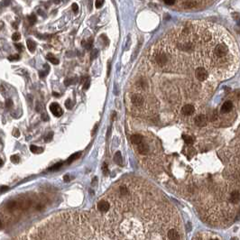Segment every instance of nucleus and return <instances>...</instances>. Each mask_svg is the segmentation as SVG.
Masks as SVG:
<instances>
[{"instance_id":"obj_21","label":"nucleus","mask_w":240,"mask_h":240,"mask_svg":"<svg viewBox=\"0 0 240 240\" xmlns=\"http://www.w3.org/2000/svg\"><path fill=\"white\" fill-rule=\"evenodd\" d=\"M28 21H29V23H30V24H35V22H36V17L34 15H29L28 17Z\"/></svg>"},{"instance_id":"obj_22","label":"nucleus","mask_w":240,"mask_h":240,"mask_svg":"<svg viewBox=\"0 0 240 240\" xmlns=\"http://www.w3.org/2000/svg\"><path fill=\"white\" fill-rule=\"evenodd\" d=\"M8 60L11 61H19L20 60V55L19 54H15V55H11L8 57Z\"/></svg>"},{"instance_id":"obj_33","label":"nucleus","mask_w":240,"mask_h":240,"mask_svg":"<svg viewBox=\"0 0 240 240\" xmlns=\"http://www.w3.org/2000/svg\"><path fill=\"white\" fill-rule=\"evenodd\" d=\"M98 53H99L98 50H97V49H94V50L92 51V52H91V58H92V59H95L96 57L98 56Z\"/></svg>"},{"instance_id":"obj_4","label":"nucleus","mask_w":240,"mask_h":240,"mask_svg":"<svg viewBox=\"0 0 240 240\" xmlns=\"http://www.w3.org/2000/svg\"><path fill=\"white\" fill-rule=\"evenodd\" d=\"M50 110L52 113V115L54 116H57V117L61 116V115L63 113V111L60 106V105H59L58 103H55V102H53L50 105Z\"/></svg>"},{"instance_id":"obj_25","label":"nucleus","mask_w":240,"mask_h":240,"mask_svg":"<svg viewBox=\"0 0 240 240\" xmlns=\"http://www.w3.org/2000/svg\"><path fill=\"white\" fill-rule=\"evenodd\" d=\"M6 106H7V108H12V106H13V101H12V99H8L6 100Z\"/></svg>"},{"instance_id":"obj_14","label":"nucleus","mask_w":240,"mask_h":240,"mask_svg":"<svg viewBox=\"0 0 240 240\" xmlns=\"http://www.w3.org/2000/svg\"><path fill=\"white\" fill-rule=\"evenodd\" d=\"M26 44H27L28 50H29L31 52H34L35 47H36V44H35V42H34L33 40L28 39L27 41H26Z\"/></svg>"},{"instance_id":"obj_41","label":"nucleus","mask_w":240,"mask_h":240,"mask_svg":"<svg viewBox=\"0 0 240 240\" xmlns=\"http://www.w3.org/2000/svg\"><path fill=\"white\" fill-rule=\"evenodd\" d=\"M53 96H54V97H59V96H60V95L57 94L56 92H53Z\"/></svg>"},{"instance_id":"obj_42","label":"nucleus","mask_w":240,"mask_h":240,"mask_svg":"<svg viewBox=\"0 0 240 240\" xmlns=\"http://www.w3.org/2000/svg\"><path fill=\"white\" fill-rule=\"evenodd\" d=\"M3 165V161H2V159L0 158V166H2Z\"/></svg>"},{"instance_id":"obj_32","label":"nucleus","mask_w":240,"mask_h":240,"mask_svg":"<svg viewBox=\"0 0 240 240\" xmlns=\"http://www.w3.org/2000/svg\"><path fill=\"white\" fill-rule=\"evenodd\" d=\"M164 3L168 5V6H173V5H174L175 3V0H163Z\"/></svg>"},{"instance_id":"obj_12","label":"nucleus","mask_w":240,"mask_h":240,"mask_svg":"<svg viewBox=\"0 0 240 240\" xmlns=\"http://www.w3.org/2000/svg\"><path fill=\"white\" fill-rule=\"evenodd\" d=\"M197 5H198V3L195 0H186V1L182 3V6L184 8H192L197 7Z\"/></svg>"},{"instance_id":"obj_3","label":"nucleus","mask_w":240,"mask_h":240,"mask_svg":"<svg viewBox=\"0 0 240 240\" xmlns=\"http://www.w3.org/2000/svg\"><path fill=\"white\" fill-rule=\"evenodd\" d=\"M194 123L198 127H204L208 124V117L205 115H199L194 118Z\"/></svg>"},{"instance_id":"obj_9","label":"nucleus","mask_w":240,"mask_h":240,"mask_svg":"<svg viewBox=\"0 0 240 240\" xmlns=\"http://www.w3.org/2000/svg\"><path fill=\"white\" fill-rule=\"evenodd\" d=\"M137 152L139 154H141V155L145 156L149 152V146L143 141L141 143H139V145H137Z\"/></svg>"},{"instance_id":"obj_19","label":"nucleus","mask_w":240,"mask_h":240,"mask_svg":"<svg viewBox=\"0 0 240 240\" xmlns=\"http://www.w3.org/2000/svg\"><path fill=\"white\" fill-rule=\"evenodd\" d=\"M62 165H63V163H58L54 165H52L51 168H49V171H51V172H54V171H57L60 169Z\"/></svg>"},{"instance_id":"obj_18","label":"nucleus","mask_w":240,"mask_h":240,"mask_svg":"<svg viewBox=\"0 0 240 240\" xmlns=\"http://www.w3.org/2000/svg\"><path fill=\"white\" fill-rule=\"evenodd\" d=\"M44 68L46 69V70H42V71H39V76L40 78H44L48 73H49L50 71V67L48 66L47 64H44Z\"/></svg>"},{"instance_id":"obj_23","label":"nucleus","mask_w":240,"mask_h":240,"mask_svg":"<svg viewBox=\"0 0 240 240\" xmlns=\"http://www.w3.org/2000/svg\"><path fill=\"white\" fill-rule=\"evenodd\" d=\"M105 0H96V3H95V6L97 8H99L103 6Z\"/></svg>"},{"instance_id":"obj_1","label":"nucleus","mask_w":240,"mask_h":240,"mask_svg":"<svg viewBox=\"0 0 240 240\" xmlns=\"http://www.w3.org/2000/svg\"><path fill=\"white\" fill-rule=\"evenodd\" d=\"M214 53L215 55L218 58L225 57L226 54L227 53V47L225 44H218L216 45L214 49Z\"/></svg>"},{"instance_id":"obj_39","label":"nucleus","mask_w":240,"mask_h":240,"mask_svg":"<svg viewBox=\"0 0 240 240\" xmlns=\"http://www.w3.org/2000/svg\"><path fill=\"white\" fill-rule=\"evenodd\" d=\"M52 2L55 3V4H59V3L61 2V0H52Z\"/></svg>"},{"instance_id":"obj_5","label":"nucleus","mask_w":240,"mask_h":240,"mask_svg":"<svg viewBox=\"0 0 240 240\" xmlns=\"http://www.w3.org/2000/svg\"><path fill=\"white\" fill-rule=\"evenodd\" d=\"M98 210L100 212H102V213H106L109 210H110V208H111V205H110V202L108 201V200H100L99 203H98Z\"/></svg>"},{"instance_id":"obj_27","label":"nucleus","mask_w":240,"mask_h":240,"mask_svg":"<svg viewBox=\"0 0 240 240\" xmlns=\"http://www.w3.org/2000/svg\"><path fill=\"white\" fill-rule=\"evenodd\" d=\"M65 106H66L68 109H71V108H72V102H71V99H67V100H66Z\"/></svg>"},{"instance_id":"obj_30","label":"nucleus","mask_w":240,"mask_h":240,"mask_svg":"<svg viewBox=\"0 0 240 240\" xmlns=\"http://www.w3.org/2000/svg\"><path fill=\"white\" fill-rule=\"evenodd\" d=\"M20 38H21V35H20L19 33H15V34L12 35V39H13L14 41H18Z\"/></svg>"},{"instance_id":"obj_10","label":"nucleus","mask_w":240,"mask_h":240,"mask_svg":"<svg viewBox=\"0 0 240 240\" xmlns=\"http://www.w3.org/2000/svg\"><path fill=\"white\" fill-rule=\"evenodd\" d=\"M233 109V103L231 101H226L225 103H224L220 108V112L221 114H228L230 113Z\"/></svg>"},{"instance_id":"obj_31","label":"nucleus","mask_w":240,"mask_h":240,"mask_svg":"<svg viewBox=\"0 0 240 240\" xmlns=\"http://www.w3.org/2000/svg\"><path fill=\"white\" fill-rule=\"evenodd\" d=\"M71 8H72V11H73L74 13H78V11H79V7H78V5H77L76 3L72 4Z\"/></svg>"},{"instance_id":"obj_15","label":"nucleus","mask_w":240,"mask_h":240,"mask_svg":"<svg viewBox=\"0 0 240 240\" xmlns=\"http://www.w3.org/2000/svg\"><path fill=\"white\" fill-rule=\"evenodd\" d=\"M114 161L116 162V163H117L118 165H122V163H123V158H122L121 153L120 152H116L115 156H114Z\"/></svg>"},{"instance_id":"obj_6","label":"nucleus","mask_w":240,"mask_h":240,"mask_svg":"<svg viewBox=\"0 0 240 240\" xmlns=\"http://www.w3.org/2000/svg\"><path fill=\"white\" fill-rule=\"evenodd\" d=\"M131 102H132V104L134 105L135 106L139 108V106H142L143 105L145 99H143V98L142 97L141 95L134 94V95H132V97H131Z\"/></svg>"},{"instance_id":"obj_29","label":"nucleus","mask_w":240,"mask_h":240,"mask_svg":"<svg viewBox=\"0 0 240 240\" xmlns=\"http://www.w3.org/2000/svg\"><path fill=\"white\" fill-rule=\"evenodd\" d=\"M102 171H103V173H104V174H108V164H106V163H103Z\"/></svg>"},{"instance_id":"obj_26","label":"nucleus","mask_w":240,"mask_h":240,"mask_svg":"<svg viewBox=\"0 0 240 240\" xmlns=\"http://www.w3.org/2000/svg\"><path fill=\"white\" fill-rule=\"evenodd\" d=\"M52 136H53V133H52V132L48 133L47 136L44 137V139H45V141H46V142H49V141H51V140L52 139Z\"/></svg>"},{"instance_id":"obj_11","label":"nucleus","mask_w":240,"mask_h":240,"mask_svg":"<svg viewBox=\"0 0 240 240\" xmlns=\"http://www.w3.org/2000/svg\"><path fill=\"white\" fill-rule=\"evenodd\" d=\"M131 142L136 145H138L139 143H141L143 141V136L140 134H134L131 136Z\"/></svg>"},{"instance_id":"obj_34","label":"nucleus","mask_w":240,"mask_h":240,"mask_svg":"<svg viewBox=\"0 0 240 240\" xmlns=\"http://www.w3.org/2000/svg\"><path fill=\"white\" fill-rule=\"evenodd\" d=\"M15 46L17 47V49L19 52H22V51H23V45H22V44H15Z\"/></svg>"},{"instance_id":"obj_24","label":"nucleus","mask_w":240,"mask_h":240,"mask_svg":"<svg viewBox=\"0 0 240 240\" xmlns=\"http://www.w3.org/2000/svg\"><path fill=\"white\" fill-rule=\"evenodd\" d=\"M11 161L14 163H18L19 161H20V158H19L18 155H12L11 156Z\"/></svg>"},{"instance_id":"obj_40","label":"nucleus","mask_w":240,"mask_h":240,"mask_svg":"<svg viewBox=\"0 0 240 240\" xmlns=\"http://www.w3.org/2000/svg\"><path fill=\"white\" fill-rule=\"evenodd\" d=\"M4 227V225H3V223H2V221L0 220V229H2Z\"/></svg>"},{"instance_id":"obj_13","label":"nucleus","mask_w":240,"mask_h":240,"mask_svg":"<svg viewBox=\"0 0 240 240\" xmlns=\"http://www.w3.org/2000/svg\"><path fill=\"white\" fill-rule=\"evenodd\" d=\"M46 59H47V60L49 61L50 62H52V64H54V65L59 64V60H58V59H57L54 55H52V53H49V54H47Z\"/></svg>"},{"instance_id":"obj_16","label":"nucleus","mask_w":240,"mask_h":240,"mask_svg":"<svg viewBox=\"0 0 240 240\" xmlns=\"http://www.w3.org/2000/svg\"><path fill=\"white\" fill-rule=\"evenodd\" d=\"M81 152H78V153H75L71 154V155L68 158V160H67V163H68V164H70V163H72L73 161H75V160H77V159L79 157V155H81Z\"/></svg>"},{"instance_id":"obj_37","label":"nucleus","mask_w":240,"mask_h":240,"mask_svg":"<svg viewBox=\"0 0 240 240\" xmlns=\"http://www.w3.org/2000/svg\"><path fill=\"white\" fill-rule=\"evenodd\" d=\"M42 119L44 121H48L49 120V117H48V116L46 114H44V115H42Z\"/></svg>"},{"instance_id":"obj_28","label":"nucleus","mask_w":240,"mask_h":240,"mask_svg":"<svg viewBox=\"0 0 240 240\" xmlns=\"http://www.w3.org/2000/svg\"><path fill=\"white\" fill-rule=\"evenodd\" d=\"M89 85H90V81H89V79H86V81H85L84 85H83V89L84 90H86L89 88Z\"/></svg>"},{"instance_id":"obj_20","label":"nucleus","mask_w":240,"mask_h":240,"mask_svg":"<svg viewBox=\"0 0 240 240\" xmlns=\"http://www.w3.org/2000/svg\"><path fill=\"white\" fill-rule=\"evenodd\" d=\"M17 207V203L15 201H11L7 204V209L10 210H14Z\"/></svg>"},{"instance_id":"obj_17","label":"nucleus","mask_w":240,"mask_h":240,"mask_svg":"<svg viewBox=\"0 0 240 240\" xmlns=\"http://www.w3.org/2000/svg\"><path fill=\"white\" fill-rule=\"evenodd\" d=\"M30 150L32 153H41L44 152V149H42V147H39V146H37V145H32L30 146Z\"/></svg>"},{"instance_id":"obj_36","label":"nucleus","mask_w":240,"mask_h":240,"mask_svg":"<svg viewBox=\"0 0 240 240\" xmlns=\"http://www.w3.org/2000/svg\"><path fill=\"white\" fill-rule=\"evenodd\" d=\"M13 135H14V136H15V137H18V136H19V135H20V134H19V131H18V129H17V128H15V129H14Z\"/></svg>"},{"instance_id":"obj_38","label":"nucleus","mask_w":240,"mask_h":240,"mask_svg":"<svg viewBox=\"0 0 240 240\" xmlns=\"http://www.w3.org/2000/svg\"><path fill=\"white\" fill-rule=\"evenodd\" d=\"M71 83H72V81L71 79H67L66 81H64V84L66 85V86H69V85H70Z\"/></svg>"},{"instance_id":"obj_7","label":"nucleus","mask_w":240,"mask_h":240,"mask_svg":"<svg viewBox=\"0 0 240 240\" xmlns=\"http://www.w3.org/2000/svg\"><path fill=\"white\" fill-rule=\"evenodd\" d=\"M195 112V108L193 105H190V104H187V105H184L182 108V114L184 116H190L191 115H193Z\"/></svg>"},{"instance_id":"obj_2","label":"nucleus","mask_w":240,"mask_h":240,"mask_svg":"<svg viewBox=\"0 0 240 240\" xmlns=\"http://www.w3.org/2000/svg\"><path fill=\"white\" fill-rule=\"evenodd\" d=\"M195 76L200 81H203L206 79H208V77H209V73H208V71L205 70L204 68L199 67V68H197V70L195 71Z\"/></svg>"},{"instance_id":"obj_8","label":"nucleus","mask_w":240,"mask_h":240,"mask_svg":"<svg viewBox=\"0 0 240 240\" xmlns=\"http://www.w3.org/2000/svg\"><path fill=\"white\" fill-rule=\"evenodd\" d=\"M155 61H156L157 64L163 66L165 64H167L168 57H167V55L165 54L164 52H160V53H158V54L155 56Z\"/></svg>"},{"instance_id":"obj_35","label":"nucleus","mask_w":240,"mask_h":240,"mask_svg":"<svg viewBox=\"0 0 240 240\" xmlns=\"http://www.w3.org/2000/svg\"><path fill=\"white\" fill-rule=\"evenodd\" d=\"M63 180H64V182H70V180H71L70 175H69V174L64 175V177H63Z\"/></svg>"}]
</instances>
